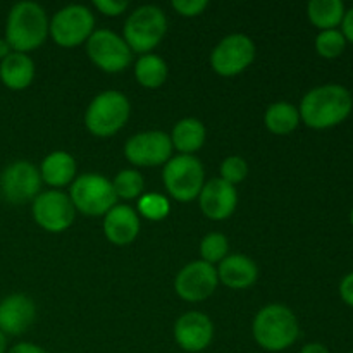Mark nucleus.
<instances>
[{"label": "nucleus", "mask_w": 353, "mask_h": 353, "mask_svg": "<svg viewBox=\"0 0 353 353\" xmlns=\"http://www.w3.org/2000/svg\"><path fill=\"white\" fill-rule=\"evenodd\" d=\"M264 124L272 134H290L299 128L300 112L299 107L290 102H276L268 107L264 116Z\"/></svg>", "instance_id": "nucleus-24"}, {"label": "nucleus", "mask_w": 353, "mask_h": 353, "mask_svg": "<svg viewBox=\"0 0 353 353\" xmlns=\"http://www.w3.org/2000/svg\"><path fill=\"white\" fill-rule=\"evenodd\" d=\"M93 7L103 16L116 17L126 12L130 2L128 0H93Z\"/></svg>", "instance_id": "nucleus-32"}, {"label": "nucleus", "mask_w": 353, "mask_h": 353, "mask_svg": "<svg viewBox=\"0 0 353 353\" xmlns=\"http://www.w3.org/2000/svg\"><path fill=\"white\" fill-rule=\"evenodd\" d=\"M214 338V324L205 314L186 312L176 321L174 340L181 350L188 353H200L205 350Z\"/></svg>", "instance_id": "nucleus-15"}, {"label": "nucleus", "mask_w": 353, "mask_h": 353, "mask_svg": "<svg viewBox=\"0 0 353 353\" xmlns=\"http://www.w3.org/2000/svg\"><path fill=\"white\" fill-rule=\"evenodd\" d=\"M69 199L76 210L85 216H105L112 207L117 205V195L110 179L105 176L86 172V174L76 176L71 183Z\"/></svg>", "instance_id": "nucleus-6"}, {"label": "nucleus", "mask_w": 353, "mask_h": 353, "mask_svg": "<svg viewBox=\"0 0 353 353\" xmlns=\"http://www.w3.org/2000/svg\"><path fill=\"white\" fill-rule=\"evenodd\" d=\"M112 186L117 199L134 200L140 199V196L143 195L145 179L137 169H123V171L117 172L116 178L112 179Z\"/></svg>", "instance_id": "nucleus-26"}, {"label": "nucleus", "mask_w": 353, "mask_h": 353, "mask_svg": "<svg viewBox=\"0 0 353 353\" xmlns=\"http://www.w3.org/2000/svg\"><path fill=\"white\" fill-rule=\"evenodd\" d=\"M345 3L341 0H310L307 3V16L309 21L321 31L336 30L343 21Z\"/></svg>", "instance_id": "nucleus-23"}, {"label": "nucleus", "mask_w": 353, "mask_h": 353, "mask_svg": "<svg viewBox=\"0 0 353 353\" xmlns=\"http://www.w3.org/2000/svg\"><path fill=\"white\" fill-rule=\"evenodd\" d=\"M353 109L350 90L343 85L330 83L312 88L300 103V121L312 130H327L343 123Z\"/></svg>", "instance_id": "nucleus-1"}, {"label": "nucleus", "mask_w": 353, "mask_h": 353, "mask_svg": "<svg viewBox=\"0 0 353 353\" xmlns=\"http://www.w3.org/2000/svg\"><path fill=\"white\" fill-rule=\"evenodd\" d=\"M38 171H40L41 181L47 183L52 188H62L74 181L78 165L71 154L57 150L43 159Z\"/></svg>", "instance_id": "nucleus-21"}, {"label": "nucleus", "mask_w": 353, "mask_h": 353, "mask_svg": "<svg viewBox=\"0 0 353 353\" xmlns=\"http://www.w3.org/2000/svg\"><path fill=\"white\" fill-rule=\"evenodd\" d=\"M248 174V164L243 157L240 155H231V157L224 159L221 164V179H224L230 185L236 186L238 183L245 181Z\"/></svg>", "instance_id": "nucleus-30"}, {"label": "nucleus", "mask_w": 353, "mask_h": 353, "mask_svg": "<svg viewBox=\"0 0 353 353\" xmlns=\"http://www.w3.org/2000/svg\"><path fill=\"white\" fill-rule=\"evenodd\" d=\"M10 52H12V48H10V45L7 43L6 38H0V61H3Z\"/></svg>", "instance_id": "nucleus-37"}, {"label": "nucleus", "mask_w": 353, "mask_h": 353, "mask_svg": "<svg viewBox=\"0 0 353 353\" xmlns=\"http://www.w3.org/2000/svg\"><path fill=\"white\" fill-rule=\"evenodd\" d=\"M93 28H95V17L92 10L79 3H72L54 14L48 33L59 47L74 48L88 41L95 31Z\"/></svg>", "instance_id": "nucleus-8"}, {"label": "nucleus", "mask_w": 353, "mask_h": 353, "mask_svg": "<svg viewBox=\"0 0 353 353\" xmlns=\"http://www.w3.org/2000/svg\"><path fill=\"white\" fill-rule=\"evenodd\" d=\"M7 353H47V352H45L41 347H38V345L30 343V341H21V343L10 347L9 350H7Z\"/></svg>", "instance_id": "nucleus-34"}, {"label": "nucleus", "mask_w": 353, "mask_h": 353, "mask_svg": "<svg viewBox=\"0 0 353 353\" xmlns=\"http://www.w3.org/2000/svg\"><path fill=\"white\" fill-rule=\"evenodd\" d=\"M299 353H330V350L321 343H309L305 345V347H303Z\"/></svg>", "instance_id": "nucleus-36"}, {"label": "nucleus", "mask_w": 353, "mask_h": 353, "mask_svg": "<svg viewBox=\"0 0 353 353\" xmlns=\"http://www.w3.org/2000/svg\"><path fill=\"white\" fill-rule=\"evenodd\" d=\"M90 61L105 72H123L133 62V52L123 37L110 30H95L86 41Z\"/></svg>", "instance_id": "nucleus-9"}, {"label": "nucleus", "mask_w": 353, "mask_h": 353, "mask_svg": "<svg viewBox=\"0 0 353 353\" xmlns=\"http://www.w3.org/2000/svg\"><path fill=\"white\" fill-rule=\"evenodd\" d=\"M199 200L203 216H207L212 221H224L236 210V186L230 185V183H226L221 178L209 179L203 185Z\"/></svg>", "instance_id": "nucleus-17"}, {"label": "nucleus", "mask_w": 353, "mask_h": 353, "mask_svg": "<svg viewBox=\"0 0 353 353\" xmlns=\"http://www.w3.org/2000/svg\"><path fill=\"white\" fill-rule=\"evenodd\" d=\"M341 33L347 38V41L353 43V7L345 12L343 21H341Z\"/></svg>", "instance_id": "nucleus-35"}, {"label": "nucleus", "mask_w": 353, "mask_h": 353, "mask_svg": "<svg viewBox=\"0 0 353 353\" xmlns=\"http://www.w3.org/2000/svg\"><path fill=\"white\" fill-rule=\"evenodd\" d=\"M140 233V217L137 210L130 205H119L109 210L103 216V234L114 245H130L137 240Z\"/></svg>", "instance_id": "nucleus-18"}, {"label": "nucleus", "mask_w": 353, "mask_h": 353, "mask_svg": "<svg viewBox=\"0 0 353 353\" xmlns=\"http://www.w3.org/2000/svg\"><path fill=\"white\" fill-rule=\"evenodd\" d=\"M252 334L262 350L278 353L295 345L300 336V324L292 309L281 303H271L257 312Z\"/></svg>", "instance_id": "nucleus-3"}, {"label": "nucleus", "mask_w": 353, "mask_h": 353, "mask_svg": "<svg viewBox=\"0 0 353 353\" xmlns=\"http://www.w3.org/2000/svg\"><path fill=\"white\" fill-rule=\"evenodd\" d=\"M124 155L133 165L140 168H155L162 165L171 159L172 143L171 137L162 131H143L124 145Z\"/></svg>", "instance_id": "nucleus-13"}, {"label": "nucleus", "mask_w": 353, "mask_h": 353, "mask_svg": "<svg viewBox=\"0 0 353 353\" xmlns=\"http://www.w3.org/2000/svg\"><path fill=\"white\" fill-rule=\"evenodd\" d=\"M134 76L143 88H161L168 79V64L155 54H145L134 64Z\"/></svg>", "instance_id": "nucleus-25"}, {"label": "nucleus", "mask_w": 353, "mask_h": 353, "mask_svg": "<svg viewBox=\"0 0 353 353\" xmlns=\"http://www.w3.org/2000/svg\"><path fill=\"white\" fill-rule=\"evenodd\" d=\"M130 112V100L124 93L105 90L90 102L85 112V126L95 137L109 138L128 123Z\"/></svg>", "instance_id": "nucleus-4"}, {"label": "nucleus", "mask_w": 353, "mask_h": 353, "mask_svg": "<svg viewBox=\"0 0 353 353\" xmlns=\"http://www.w3.org/2000/svg\"><path fill=\"white\" fill-rule=\"evenodd\" d=\"M37 317L33 299L24 293H12L0 300V331L6 336H19L30 330Z\"/></svg>", "instance_id": "nucleus-16"}, {"label": "nucleus", "mask_w": 353, "mask_h": 353, "mask_svg": "<svg viewBox=\"0 0 353 353\" xmlns=\"http://www.w3.org/2000/svg\"><path fill=\"white\" fill-rule=\"evenodd\" d=\"M41 183L37 165L28 161H16L0 174V195L12 205L33 202L40 195Z\"/></svg>", "instance_id": "nucleus-11"}, {"label": "nucleus", "mask_w": 353, "mask_h": 353, "mask_svg": "<svg viewBox=\"0 0 353 353\" xmlns=\"http://www.w3.org/2000/svg\"><path fill=\"white\" fill-rule=\"evenodd\" d=\"M219 285L216 265L203 261H193L178 272L174 279V290L185 302H202L209 299Z\"/></svg>", "instance_id": "nucleus-14"}, {"label": "nucleus", "mask_w": 353, "mask_h": 353, "mask_svg": "<svg viewBox=\"0 0 353 353\" xmlns=\"http://www.w3.org/2000/svg\"><path fill=\"white\" fill-rule=\"evenodd\" d=\"M168 31V17L157 6H141L130 14L124 23V41L131 52L150 54Z\"/></svg>", "instance_id": "nucleus-5"}, {"label": "nucleus", "mask_w": 353, "mask_h": 353, "mask_svg": "<svg viewBox=\"0 0 353 353\" xmlns=\"http://www.w3.org/2000/svg\"><path fill=\"white\" fill-rule=\"evenodd\" d=\"M340 296L348 307H353V272H348L340 283Z\"/></svg>", "instance_id": "nucleus-33"}, {"label": "nucleus", "mask_w": 353, "mask_h": 353, "mask_svg": "<svg viewBox=\"0 0 353 353\" xmlns=\"http://www.w3.org/2000/svg\"><path fill=\"white\" fill-rule=\"evenodd\" d=\"M162 179L172 199L178 202H192L199 199L205 185V171L195 155H176L164 164Z\"/></svg>", "instance_id": "nucleus-7"}, {"label": "nucleus", "mask_w": 353, "mask_h": 353, "mask_svg": "<svg viewBox=\"0 0 353 353\" xmlns=\"http://www.w3.org/2000/svg\"><path fill=\"white\" fill-rule=\"evenodd\" d=\"M347 48V38L341 30H324L316 37V50L324 59H336Z\"/></svg>", "instance_id": "nucleus-28"}, {"label": "nucleus", "mask_w": 353, "mask_h": 353, "mask_svg": "<svg viewBox=\"0 0 353 353\" xmlns=\"http://www.w3.org/2000/svg\"><path fill=\"white\" fill-rule=\"evenodd\" d=\"M34 79V62L28 54L10 52L0 61V81L6 88L21 92L28 88Z\"/></svg>", "instance_id": "nucleus-20"}, {"label": "nucleus", "mask_w": 353, "mask_h": 353, "mask_svg": "<svg viewBox=\"0 0 353 353\" xmlns=\"http://www.w3.org/2000/svg\"><path fill=\"white\" fill-rule=\"evenodd\" d=\"M31 214L41 230L48 233H62L74 223L76 209L68 193L61 190H48L33 200Z\"/></svg>", "instance_id": "nucleus-12"}, {"label": "nucleus", "mask_w": 353, "mask_h": 353, "mask_svg": "<svg viewBox=\"0 0 353 353\" xmlns=\"http://www.w3.org/2000/svg\"><path fill=\"white\" fill-rule=\"evenodd\" d=\"M350 223H352V226H353V209H352V212H350Z\"/></svg>", "instance_id": "nucleus-39"}, {"label": "nucleus", "mask_w": 353, "mask_h": 353, "mask_svg": "<svg viewBox=\"0 0 353 353\" xmlns=\"http://www.w3.org/2000/svg\"><path fill=\"white\" fill-rule=\"evenodd\" d=\"M48 21L47 12L37 2L14 3L9 10V16L6 21V40L10 45L12 52L28 54L31 50H37L38 47L45 43L48 37Z\"/></svg>", "instance_id": "nucleus-2"}, {"label": "nucleus", "mask_w": 353, "mask_h": 353, "mask_svg": "<svg viewBox=\"0 0 353 353\" xmlns=\"http://www.w3.org/2000/svg\"><path fill=\"white\" fill-rule=\"evenodd\" d=\"M350 353H353V352H350Z\"/></svg>", "instance_id": "nucleus-40"}, {"label": "nucleus", "mask_w": 353, "mask_h": 353, "mask_svg": "<svg viewBox=\"0 0 353 353\" xmlns=\"http://www.w3.org/2000/svg\"><path fill=\"white\" fill-rule=\"evenodd\" d=\"M0 353H7V336L0 331Z\"/></svg>", "instance_id": "nucleus-38"}, {"label": "nucleus", "mask_w": 353, "mask_h": 353, "mask_svg": "<svg viewBox=\"0 0 353 353\" xmlns=\"http://www.w3.org/2000/svg\"><path fill=\"white\" fill-rule=\"evenodd\" d=\"M255 61V43L243 33L224 37L210 54V65L224 78H231L250 68Z\"/></svg>", "instance_id": "nucleus-10"}, {"label": "nucleus", "mask_w": 353, "mask_h": 353, "mask_svg": "<svg viewBox=\"0 0 353 353\" xmlns=\"http://www.w3.org/2000/svg\"><path fill=\"white\" fill-rule=\"evenodd\" d=\"M205 137L207 131L202 121L195 117H185L172 128L171 143L172 148L179 152V155H193L203 147Z\"/></svg>", "instance_id": "nucleus-22"}, {"label": "nucleus", "mask_w": 353, "mask_h": 353, "mask_svg": "<svg viewBox=\"0 0 353 353\" xmlns=\"http://www.w3.org/2000/svg\"><path fill=\"white\" fill-rule=\"evenodd\" d=\"M171 205L161 193H143L138 199V212L148 221H162L168 217Z\"/></svg>", "instance_id": "nucleus-29"}, {"label": "nucleus", "mask_w": 353, "mask_h": 353, "mask_svg": "<svg viewBox=\"0 0 353 353\" xmlns=\"http://www.w3.org/2000/svg\"><path fill=\"white\" fill-rule=\"evenodd\" d=\"M217 278L231 290L250 288L259 278V268L250 257L241 254L228 255L217 268Z\"/></svg>", "instance_id": "nucleus-19"}, {"label": "nucleus", "mask_w": 353, "mask_h": 353, "mask_svg": "<svg viewBox=\"0 0 353 353\" xmlns=\"http://www.w3.org/2000/svg\"><path fill=\"white\" fill-rule=\"evenodd\" d=\"M230 241L223 233H209L200 241V255L202 261L210 265H216L228 257Z\"/></svg>", "instance_id": "nucleus-27"}, {"label": "nucleus", "mask_w": 353, "mask_h": 353, "mask_svg": "<svg viewBox=\"0 0 353 353\" xmlns=\"http://www.w3.org/2000/svg\"><path fill=\"white\" fill-rule=\"evenodd\" d=\"M207 0H172V9L183 17H196L207 9Z\"/></svg>", "instance_id": "nucleus-31"}]
</instances>
